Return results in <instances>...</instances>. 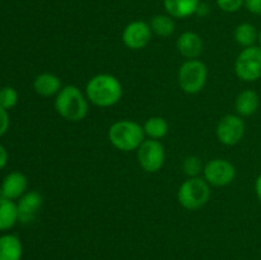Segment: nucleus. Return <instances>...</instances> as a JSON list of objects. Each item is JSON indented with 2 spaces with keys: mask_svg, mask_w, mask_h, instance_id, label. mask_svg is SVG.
<instances>
[{
  "mask_svg": "<svg viewBox=\"0 0 261 260\" xmlns=\"http://www.w3.org/2000/svg\"><path fill=\"white\" fill-rule=\"evenodd\" d=\"M165 147L157 139H148L138 148V161L145 172L154 173L162 168L165 163Z\"/></svg>",
  "mask_w": 261,
  "mask_h": 260,
  "instance_id": "0eeeda50",
  "label": "nucleus"
},
{
  "mask_svg": "<svg viewBox=\"0 0 261 260\" xmlns=\"http://www.w3.org/2000/svg\"><path fill=\"white\" fill-rule=\"evenodd\" d=\"M7 162H8V153H7V149H5V148L3 147L2 144H0V170L5 167V165H7Z\"/></svg>",
  "mask_w": 261,
  "mask_h": 260,
  "instance_id": "bb28decb",
  "label": "nucleus"
},
{
  "mask_svg": "<svg viewBox=\"0 0 261 260\" xmlns=\"http://www.w3.org/2000/svg\"><path fill=\"white\" fill-rule=\"evenodd\" d=\"M143 129H144L145 135H148L150 139L158 140L166 137V134L168 133V124L163 117L153 116L144 122Z\"/></svg>",
  "mask_w": 261,
  "mask_h": 260,
  "instance_id": "412c9836",
  "label": "nucleus"
},
{
  "mask_svg": "<svg viewBox=\"0 0 261 260\" xmlns=\"http://www.w3.org/2000/svg\"><path fill=\"white\" fill-rule=\"evenodd\" d=\"M255 193H256L257 199H259V201L261 204V173L257 176L256 181H255Z\"/></svg>",
  "mask_w": 261,
  "mask_h": 260,
  "instance_id": "c85d7f7f",
  "label": "nucleus"
},
{
  "mask_svg": "<svg viewBox=\"0 0 261 260\" xmlns=\"http://www.w3.org/2000/svg\"><path fill=\"white\" fill-rule=\"evenodd\" d=\"M208 13H209V7H208V4H205V3H203V4H199V7H198V9H196V13L195 14H198V15H203V17H205V15H208Z\"/></svg>",
  "mask_w": 261,
  "mask_h": 260,
  "instance_id": "cd10ccee",
  "label": "nucleus"
},
{
  "mask_svg": "<svg viewBox=\"0 0 261 260\" xmlns=\"http://www.w3.org/2000/svg\"><path fill=\"white\" fill-rule=\"evenodd\" d=\"M199 4H200L199 0H163L167 14L178 19L195 14Z\"/></svg>",
  "mask_w": 261,
  "mask_h": 260,
  "instance_id": "4468645a",
  "label": "nucleus"
},
{
  "mask_svg": "<svg viewBox=\"0 0 261 260\" xmlns=\"http://www.w3.org/2000/svg\"><path fill=\"white\" fill-rule=\"evenodd\" d=\"M234 73L241 81L255 82L261 78V47L244 48L234 61Z\"/></svg>",
  "mask_w": 261,
  "mask_h": 260,
  "instance_id": "423d86ee",
  "label": "nucleus"
},
{
  "mask_svg": "<svg viewBox=\"0 0 261 260\" xmlns=\"http://www.w3.org/2000/svg\"><path fill=\"white\" fill-rule=\"evenodd\" d=\"M18 102V93L13 87H3L0 89V106L5 110L14 107Z\"/></svg>",
  "mask_w": 261,
  "mask_h": 260,
  "instance_id": "5701e85b",
  "label": "nucleus"
},
{
  "mask_svg": "<svg viewBox=\"0 0 261 260\" xmlns=\"http://www.w3.org/2000/svg\"><path fill=\"white\" fill-rule=\"evenodd\" d=\"M257 41H259V45H260V47H261V31L259 32V38H257Z\"/></svg>",
  "mask_w": 261,
  "mask_h": 260,
  "instance_id": "c756f323",
  "label": "nucleus"
},
{
  "mask_svg": "<svg viewBox=\"0 0 261 260\" xmlns=\"http://www.w3.org/2000/svg\"><path fill=\"white\" fill-rule=\"evenodd\" d=\"M42 195L38 191H27L24 195L20 196L19 203L17 204L18 221L23 224L32 223L36 217H37L38 211L42 206Z\"/></svg>",
  "mask_w": 261,
  "mask_h": 260,
  "instance_id": "9b49d317",
  "label": "nucleus"
},
{
  "mask_svg": "<svg viewBox=\"0 0 261 260\" xmlns=\"http://www.w3.org/2000/svg\"><path fill=\"white\" fill-rule=\"evenodd\" d=\"M234 107H236V111L240 116H251V115H254L257 111L259 96L252 89H245L236 97Z\"/></svg>",
  "mask_w": 261,
  "mask_h": 260,
  "instance_id": "f3484780",
  "label": "nucleus"
},
{
  "mask_svg": "<svg viewBox=\"0 0 261 260\" xmlns=\"http://www.w3.org/2000/svg\"><path fill=\"white\" fill-rule=\"evenodd\" d=\"M149 25L150 28H152L153 33H155V35L163 38L170 37V36H172V33L175 32V22H173V18L171 17V15H154V17H152V19H150Z\"/></svg>",
  "mask_w": 261,
  "mask_h": 260,
  "instance_id": "aec40b11",
  "label": "nucleus"
},
{
  "mask_svg": "<svg viewBox=\"0 0 261 260\" xmlns=\"http://www.w3.org/2000/svg\"><path fill=\"white\" fill-rule=\"evenodd\" d=\"M204 166L203 162L196 155H188L185 160L182 161V171L186 176L189 177H198L200 172H203Z\"/></svg>",
  "mask_w": 261,
  "mask_h": 260,
  "instance_id": "4be33fe9",
  "label": "nucleus"
},
{
  "mask_svg": "<svg viewBox=\"0 0 261 260\" xmlns=\"http://www.w3.org/2000/svg\"><path fill=\"white\" fill-rule=\"evenodd\" d=\"M144 129L142 125L132 120H120L109 129V140L116 149L122 152L138 150L144 142Z\"/></svg>",
  "mask_w": 261,
  "mask_h": 260,
  "instance_id": "7ed1b4c3",
  "label": "nucleus"
},
{
  "mask_svg": "<svg viewBox=\"0 0 261 260\" xmlns=\"http://www.w3.org/2000/svg\"><path fill=\"white\" fill-rule=\"evenodd\" d=\"M33 88L36 93L42 97H51L54 94H58L60 92L61 81L58 75L53 73H42L36 76L33 82Z\"/></svg>",
  "mask_w": 261,
  "mask_h": 260,
  "instance_id": "2eb2a0df",
  "label": "nucleus"
},
{
  "mask_svg": "<svg viewBox=\"0 0 261 260\" xmlns=\"http://www.w3.org/2000/svg\"><path fill=\"white\" fill-rule=\"evenodd\" d=\"M27 177L22 172H12L4 178L0 188V199H14L24 195L27 190Z\"/></svg>",
  "mask_w": 261,
  "mask_h": 260,
  "instance_id": "f8f14e48",
  "label": "nucleus"
},
{
  "mask_svg": "<svg viewBox=\"0 0 261 260\" xmlns=\"http://www.w3.org/2000/svg\"><path fill=\"white\" fill-rule=\"evenodd\" d=\"M23 246L20 240L14 235L0 236V260H20Z\"/></svg>",
  "mask_w": 261,
  "mask_h": 260,
  "instance_id": "dca6fc26",
  "label": "nucleus"
},
{
  "mask_svg": "<svg viewBox=\"0 0 261 260\" xmlns=\"http://www.w3.org/2000/svg\"><path fill=\"white\" fill-rule=\"evenodd\" d=\"M152 38V28L144 20H134L122 31V42L130 50H142Z\"/></svg>",
  "mask_w": 261,
  "mask_h": 260,
  "instance_id": "9d476101",
  "label": "nucleus"
},
{
  "mask_svg": "<svg viewBox=\"0 0 261 260\" xmlns=\"http://www.w3.org/2000/svg\"><path fill=\"white\" fill-rule=\"evenodd\" d=\"M209 199H211V186L205 178L189 177L178 188V203L188 211H198L203 208Z\"/></svg>",
  "mask_w": 261,
  "mask_h": 260,
  "instance_id": "20e7f679",
  "label": "nucleus"
},
{
  "mask_svg": "<svg viewBox=\"0 0 261 260\" xmlns=\"http://www.w3.org/2000/svg\"><path fill=\"white\" fill-rule=\"evenodd\" d=\"M219 9L226 13H234L242 8L245 4V0H217Z\"/></svg>",
  "mask_w": 261,
  "mask_h": 260,
  "instance_id": "b1692460",
  "label": "nucleus"
},
{
  "mask_svg": "<svg viewBox=\"0 0 261 260\" xmlns=\"http://www.w3.org/2000/svg\"><path fill=\"white\" fill-rule=\"evenodd\" d=\"M208 79V68L198 59L186 60L180 66L177 73V82L182 92L188 94H196L203 91Z\"/></svg>",
  "mask_w": 261,
  "mask_h": 260,
  "instance_id": "39448f33",
  "label": "nucleus"
},
{
  "mask_svg": "<svg viewBox=\"0 0 261 260\" xmlns=\"http://www.w3.org/2000/svg\"><path fill=\"white\" fill-rule=\"evenodd\" d=\"M8 127H9V115L7 110L0 106V137L7 133Z\"/></svg>",
  "mask_w": 261,
  "mask_h": 260,
  "instance_id": "393cba45",
  "label": "nucleus"
},
{
  "mask_svg": "<svg viewBox=\"0 0 261 260\" xmlns=\"http://www.w3.org/2000/svg\"><path fill=\"white\" fill-rule=\"evenodd\" d=\"M244 5L252 14L261 15V0H245Z\"/></svg>",
  "mask_w": 261,
  "mask_h": 260,
  "instance_id": "a878e982",
  "label": "nucleus"
},
{
  "mask_svg": "<svg viewBox=\"0 0 261 260\" xmlns=\"http://www.w3.org/2000/svg\"><path fill=\"white\" fill-rule=\"evenodd\" d=\"M86 96L94 106L111 107L121 99L122 86L111 74H97L87 83Z\"/></svg>",
  "mask_w": 261,
  "mask_h": 260,
  "instance_id": "f257e3e1",
  "label": "nucleus"
},
{
  "mask_svg": "<svg viewBox=\"0 0 261 260\" xmlns=\"http://www.w3.org/2000/svg\"><path fill=\"white\" fill-rule=\"evenodd\" d=\"M204 178L212 186H227L236 177V168L229 161L216 158L204 166Z\"/></svg>",
  "mask_w": 261,
  "mask_h": 260,
  "instance_id": "6e6552de",
  "label": "nucleus"
},
{
  "mask_svg": "<svg viewBox=\"0 0 261 260\" xmlns=\"http://www.w3.org/2000/svg\"><path fill=\"white\" fill-rule=\"evenodd\" d=\"M176 47L184 58L193 60V59H198L203 53V40L198 33L188 31L178 36Z\"/></svg>",
  "mask_w": 261,
  "mask_h": 260,
  "instance_id": "ddd939ff",
  "label": "nucleus"
},
{
  "mask_svg": "<svg viewBox=\"0 0 261 260\" xmlns=\"http://www.w3.org/2000/svg\"><path fill=\"white\" fill-rule=\"evenodd\" d=\"M55 110L68 121H82L88 114V98L76 86H65L56 94Z\"/></svg>",
  "mask_w": 261,
  "mask_h": 260,
  "instance_id": "f03ea898",
  "label": "nucleus"
},
{
  "mask_svg": "<svg viewBox=\"0 0 261 260\" xmlns=\"http://www.w3.org/2000/svg\"><path fill=\"white\" fill-rule=\"evenodd\" d=\"M217 138L224 145H236L245 135V122L241 116L226 115L217 125Z\"/></svg>",
  "mask_w": 261,
  "mask_h": 260,
  "instance_id": "1a4fd4ad",
  "label": "nucleus"
},
{
  "mask_svg": "<svg viewBox=\"0 0 261 260\" xmlns=\"http://www.w3.org/2000/svg\"><path fill=\"white\" fill-rule=\"evenodd\" d=\"M233 38L240 46L246 48L250 46H255V42L259 38V32L251 23H241L234 28Z\"/></svg>",
  "mask_w": 261,
  "mask_h": 260,
  "instance_id": "6ab92c4d",
  "label": "nucleus"
},
{
  "mask_svg": "<svg viewBox=\"0 0 261 260\" xmlns=\"http://www.w3.org/2000/svg\"><path fill=\"white\" fill-rule=\"evenodd\" d=\"M18 221L17 204L10 199H0V231H8Z\"/></svg>",
  "mask_w": 261,
  "mask_h": 260,
  "instance_id": "a211bd4d",
  "label": "nucleus"
}]
</instances>
